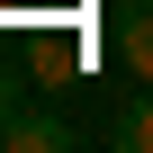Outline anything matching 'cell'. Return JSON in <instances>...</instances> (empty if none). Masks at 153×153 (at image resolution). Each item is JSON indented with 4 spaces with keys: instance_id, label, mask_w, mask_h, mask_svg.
<instances>
[{
    "instance_id": "obj_1",
    "label": "cell",
    "mask_w": 153,
    "mask_h": 153,
    "mask_svg": "<svg viewBox=\"0 0 153 153\" xmlns=\"http://www.w3.org/2000/svg\"><path fill=\"white\" fill-rule=\"evenodd\" d=\"M108 45H117V63L135 81H153V0H117L108 9Z\"/></svg>"
},
{
    "instance_id": "obj_2",
    "label": "cell",
    "mask_w": 153,
    "mask_h": 153,
    "mask_svg": "<svg viewBox=\"0 0 153 153\" xmlns=\"http://www.w3.org/2000/svg\"><path fill=\"white\" fill-rule=\"evenodd\" d=\"M63 144H72V126L45 117V108H18L9 126H0V153H63Z\"/></svg>"
},
{
    "instance_id": "obj_3",
    "label": "cell",
    "mask_w": 153,
    "mask_h": 153,
    "mask_svg": "<svg viewBox=\"0 0 153 153\" xmlns=\"http://www.w3.org/2000/svg\"><path fill=\"white\" fill-rule=\"evenodd\" d=\"M108 144H117V153H153V81H144L117 117H108Z\"/></svg>"
},
{
    "instance_id": "obj_4",
    "label": "cell",
    "mask_w": 153,
    "mask_h": 153,
    "mask_svg": "<svg viewBox=\"0 0 153 153\" xmlns=\"http://www.w3.org/2000/svg\"><path fill=\"white\" fill-rule=\"evenodd\" d=\"M9 117H18V81H0V126H9Z\"/></svg>"
}]
</instances>
